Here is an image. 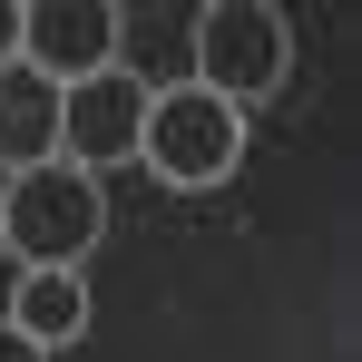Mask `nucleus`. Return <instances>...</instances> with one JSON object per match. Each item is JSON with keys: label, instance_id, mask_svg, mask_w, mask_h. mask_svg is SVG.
Segmentation results:
<instances>
[{"label": "nucleus", "instance_id": "423d86ee", "mask_svg": "<svg viewBox=\"0 0 362 362\" xmlns=\"http://www.w3.org/2000/svg\"><path fill=\"white\" fill-rule=\"evenodd\" d=\"M0 157H10V177L59 157V88L30 69H0Z\"/></svg>", "mask_w": 362, "mask_h": 362}, {"label": "nucleus", "instance_id": "0eeeda50", "mask_svg": "<svg viewBox=\"0 0 362 362\" xmlns=\"http://www.w3.org/2000/svg\"><path fill=\"white\" fill-rule=\"evenodd\" d=\"M0 323H10V333H30L40 353H59V343L88 333V284H78V274H20V294H10Z\"/></svg>", "mask_w": 362, "mask_h": 362}, {"label": "nucleus", "instance_id": "1a4fd4ad", "mask_svg": "<svg viewBox=\"0 0 362 362\" xmlns=\"http://www.w3.org/2000/svg\"><path fill=\"white\" fill-rule=\"evenodd\" d=\"M0 362H49V353H40L30 333H10V323H0Z\"/></svg>", "mask_w": 362, "mask_h": 362}, {"label": "nucleus", "instance_id": "7ed1b4c3", "mask_svg": "<svg viewBox=\"0 0 362 362\" xmlns=\"http://www.w3.org/2000/svg\"><path fill=\"white\" fill-rule=\"evenodd\" d=\"M294 78V30H284V10L274 0H216V10H196V88L206 98H274Z\"/></svg>", "mask_w": 362, "mask_h": 362}, {"label": "nucleus", "instance_id": "20e7f679", "mask_svg": "<svg viewBox=\"0 0 362 362\" xmlns=\"http://www.w3.org/2000/svg\"><path fill=\"white\" fill-rule=\"evenodd\" d=\"M20 69L49 88L118 69V0H20Z\"/></svg>", "mask_w": 362, "mask_h": 362}, {"label": "nucleus", "instance_id": "6e6552de", "mask_svg": "<svg viewBox=\"0 0 362 362\" xmlns=\"http://www.w3.org/2000/svg\"><path fill=\"white\" fill-rule=\"evenodd\" d=\"M0 69H20V0H0Z\"/></svg>", "mask_w": 362, "mask_h": 362}, {"label": "nucleus", "instance_id": "f257e3e1", "mask_svg": "<svg viewBox=\"0 0 362 362\" xmlns=\"http://www.w3.org/2000/svg\"><path fill=\"white\" fill-rule=\"evenodd\" d=\"M108 235V196L78 167H30L0 196V255H20V274H78V255Z\"/></svg>", "mask_w": 362, "mask_h": 362}, {"label": "nucleus", "instance_id": "39448f33", "mask_svg": "<svg viewBox=\"0 0 362 362\" xmlns=\"http://www.w3.org/2000/svg\"><path fill=\"white\" fill-rule=\"evenodd\" d=\"M137 137H147V78L98 69V78L59 88V167H78V177L127 167V157H137Z\"/></svg>", "mask_w": 362, "mask_h": 362}, {"label": "nucleus", "instance_id": "f03ea898", "mask_svg": "<svg viewBox=\"0 0 362 362\" xmlns=\"http://www.w3.org/2000/svg\"><path fill=\"white\" fill-rule=\"evenodd\" d=\"M137 157L157 167V186L206 196V186L235 177V157H245V108L206 98L196 78H186V88H147V137H137Z\"/></svg>", "mask_w": 362, "mask_h": 362}]
</instances>
